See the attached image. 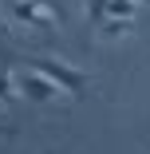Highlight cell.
<instances>
[{
  "mask_svg": "<svg viewBox=\"0 0 150 154\" xmlns=\"http://www.w3.org/2000/svg\"><path fill=\"white\" fill-rule=\"evenodd\" d=\"M127 32H130V20H115V16L99 28V36H103V40H118V36H127Z\"/></svg>",
  "mask_w": 150,
  "mask_h": 154,
  "instance_id": "cell-6",
  "label": "cell"
},
{
  "mask_svg": "<svg viewBox=\"0 0 150 154\" xmlns=\"http://www.w3.org/2000/svg\"><path fill=\"white\" fill-rule=\"evenodd\" d=\"M0 32H4V24H0Z\"/></svg>",
  "mask_w": 150,
  "mask_h": 154,
  "instance_id": "cell-10",
  "label": "cell"
},
{
  "mask_svg": "<svg viewBox=\"0 0 150 154\" xmlns=\"http://www.w3.org/2000/svg\"><path fill=\"white\" fill-rule=\"evenodd\" d=\"M47 154H55V150H47Z\"/></svg>",
  "mask_w": 150,
  "mask_h": 154,
  "instance_id": "cell-11",
  "label": "cell"
},
{
  "mask_svg": "<svg viewBox=\"0 0 150 154\" xmlns=\"http://www.w3.org/2000/svg\"><path fill=\"white\" fill-rule=\"evenodd\" d=\"M0 134H16V131H12V127H0Z\"/></svg>",
  "mask_w": 150,
  "mask_h": 154,
  "instance_id": "cell-8",
  "label": "cell"
},
{
  "mask_svg": "<svg viewBox=\"0 0 150 154\" xmlns=\"http://www.w3.org/2000/svg\"><path fill=\"white\" fill-rule=\"evenodd\" d=\"M16 83H12V67H8V59H0V103H4V107H16Z\"/></svg>",
  "mask_w": 150,
  "mask_h": 154,
  "instance_id": "cell-4",
  "label": "cell"
},
{
  "mask_svg": "<svg viewBox=\"0 0 150 154\" xmlns=\"http://www.w3.org/2000/svg\"><path fill=\"white\" fill-rule=\"evenodd\" d=\"M107 20H111V0H87V24H91L95 32Z\"/></svg>",
  "mask_w": 150,
  "mask_h": 154,
  "instance_id": "cell-5",
  "label": "cell"
},
{
  "mask_svg": "<svg viewBox=\"0 0 150 154\" xmlns=\"http://www.w3.org/2000/svg\"><path fill=\"white\" fill-rule=\"evenodd\" d=\"M134 8H138V0H111V16L115 20H130Z\"/></svg>",
  "mask_w": 150,
  "mask_h": 154,
  "instance_id": "cell-7",
  "label": "cell"
},
{
  "mask_svg": "<svg viewBox=\"0 0 150 154\" xmlns=\"http://www.w3.org/2000/svg\"><path fill=\"white\" fill-rule=\"evenodd\" d=\"M16 87H20V95L24 99H32V103H51L55 95H63V87L59 83H51L47 75H40V71H20V79H16Z\"/></svg>",
  "mask_w": 150,
  "mask_h": 154,
  "instance_id": "cell-3",
  "label": "cell"
},
{
  "mask_svg": "<svg viewBox=\"0 0 150 154\" xmlns=\"http://www.w3.org/2000/svg\"><path fill=\"white\" fill-rule=\"evenodd\" d=\"M28 67H32V71H40V75H47L51 83H59V87H63L67 91V95H83V91H87V75L79 71V67H67L63 63V59H55V55H40V59H28Z\"/></svg>",
  "mask_w": 150,
  "mask_h": 154,
  "instance_id": "cell-1",
  "label": "cell"
},
{
  "mask_svg": "<svg viewBox=\"0 0 150 154\" xmlns=\"http://www.w3.org/2000/svg\"><path fill=\"white\" fill-rule=\"evenodd\" d=\"M12 16L28 28H36V32H55L59 28V16L47 0H12Z\"/></svg>",
  "mask_w": 150,
  "mask_h": 154,
  "instance_id": "cell-2",
  "label": "cell"
},
{
  "mask_svg": "<svg viewBox=\"0 0 150 154\" xmlns=\"http://www.w3.org/2000/svg\"><path fill=\"white\" fill-rule=\"evenodd\" d=\"M138 4H150V0H138Z\"/></svg>",
  "mask_w": 150,
  "mask_h": 154,
  "instance_id": "cell-9",
  "label": "cell"
}]
</instances>
